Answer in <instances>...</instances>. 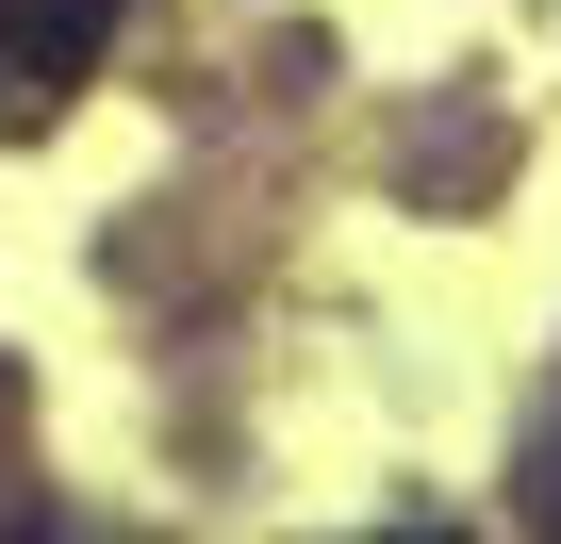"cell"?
Wrapping results in <instances>:
<instances>
[{"label": "cell", "instance_id": "6da1fadb", "mask_svg": "<svg viewBox=\"0 0 561 544\" xmlns=\"http://www.w3.org/2000/svg\"><path fill=\"white\" fill-rule=\"evenodd\" d=\"M100 34H116V0H0V132H50Z\"/></svg>", "mask_w": 561, "mask_h": 544}]
</instances>
